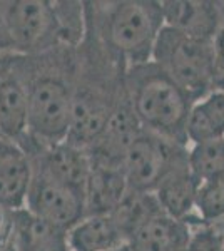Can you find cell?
Masks as SVG:
<instances>
[{"label": "cell", "mask_w": 224, "mask_h": 251, "mask_svg": "<svg viewBox=\"0 0 224 251\" xmlns=\"http://www.w3.org/2000/svg\"><path fill=\"white\" fill-rule=\"evenodd\" d=\"M25 86L28 139L37 144L66 141L71 126L77 47L59 46L37 55H14Z\"/></svg>", "instance_id": "obj_1"}, {"label": "cell", "mask_w": 224, "mask_h": 251, "mask_svg": "<svg viewBox=\"0 0 224 251\" xmlns=\"http://www.w3.org/2000/svg\"><path fill=\"white\" fill-rule=\"evenodd\" d=\"M125 69L112 57L91 32L85 30L77 47V72L74 84L67 143L91 148L111 121L125 94Z\"/></svg>", "instance_id": "obj_2"}, {"label": "cell", "mask_w": 224, "mask_h": 251, "mask_svg": "<svg viewBox=\"0 0 224 251\" xmlns=\"http://www.w3.org/2000/svg\"><path fill=\"white\" fill-rule=\"evenodd\" d=\"M85 30L125 69L149 62L164 27L161 2L109 0L84 2Z\"/></svg>", "instance_id": "obj_3"}, {"label": "cell", "mask_w": 224, "mask_h": 251, "mask_svg": "<svg viewBox=\"0 0 224 251\" xmlns=\"http://www.w3.org/2000/svg\"><path fill=\"white\" fill-rule=\"evenodd\" d=\"M124 89L141 129L187 146L186 123L194 100L157 64L129 67Z\"/></svg>", "instance_id": "obj_4"}, {"label": "cell", "mask_w": 224, "mask_h": 251, "mask_svg": "<svg viewBox=\"0 0 224 251\" xmlns=\"http://www.w3.org/2000/svg\"><path fill=\"white\" fill-rule=\"evenodd\" d=\"M150 60L186 91L194 102L214 89L218 79L214 42L187 37L164 25L159 32Z\"/></svg>", "instance_id": "obj_5"}, {"label": "cell", "mask_w": 224, "mask_h": 251, "mask_svg": "<svg viewBox=\"0 0 224 251\" xmlns=\"http://www.w3.org/2000/svg\"><path fill=\"white\" fill-rule=\"evenodd\" d=\"M62 46L50 0L0 2V57L37 55Z\"/></svg>", "instance_id": "obj_6"}, {"label": "cell", "mask_w": 224, "mask_h": 251, "mask_svg": "<svg viewBox=\"0 0 224 251\" xmlns=\"http://www.w3.org/2000/svg\"><path fill=\"white\" fill-rule=\"evenodd\" d=\"M186 156L187 146L141 129L121 164L127 188L137 193H154L169 169Z\"/></svg>", "instance_id": "obj_7"}, {"label": "cell", "mask_w": 224, "mask_h": 251, "mask_svg": "<svg viewBox=\"0 0 224 251\" xmlns=\"http://www.w3.org/2000/svg\"><path fill=\"white\" fill-rule=\"evenodd\" d=\"M24 209L52 228L67 233L85 216L84 193L32 168Z\"/></svg>", "instance_id": "obj_8"}, {"label": "cell", "mask_w": 224, "mask_h": 251, "mask_svg": "<svg viewBox=\"0 0 224 251\" xmlns=\"http://www.w3.org/2000/svg\"><path fill=\"white\" fill-rule=\"evenodd\" d=\"M0 137L20 146L28 137L27 92L14 55L0 57Z\"/></svg>", "instance_id": "obj_9"}, {"label": "cell", "mask_w": 224, "mask_h": 251, "mask_svg": "<svg viewBox=\"0 0 224 251\" xmlns=\"http://www.w3.org/2000/svg\"><path fill=\"white\" fill-rule=\"evenodd\" d=\"M164 25L187 37L214 42L224 24L219 2L211 0H162Z\"/></svg>", "instance_id": "obj_10"}, {"label": "cell", "mask_w": 224, "mask_h": 251, "mask_svg": "<svg viewBox=\"0 0 224 251\" xmlns=\"http://www.w3.org/2000/svg\"><path fill=\"white\" fill-rule=\"evenodd\" d=\"M191 225L157 211L142 221L127 238L129 251H186L191 241Z\"/></svg>", "instance_id": "obj_11"}, {"label": "cell", "mask_w": 224, "mask_h": 251, "mask_svg": "<svg viewBox=\"0 0 224 251\" xmlns=\"http://www.w3.org/2000/svg\"><path fill=\"white\" fill-rule=\"evenodd\" d=\"M32 163L25 149L0 137V208L19 211L25 206Z\"/></svg>", "instance_id": "obj_12"}, {"label": "cell", "mask_w": 224, "mask_h": 251, "mask_svg": "<svg viewBox=\"0 0 224 251\" xmlns=\"http://www.w3.org/2000/svg\"><path fill=\"white\" fill-rule=\"evenodd\" d=\"M199 183L191 174L187 156L169 169L154 189L159 206L166 214L176 220L189 221L196 218V196Z\"/></svg>", "instance_id": "obj_13"}, {"label": "cell", "mask_w": 224, "mask_h": 251, "mask_svg": "<svg viewBox=\"0 0 224 251\" xmlns=\"http://www.w3.org/2000/svg\"><path fill=\"white\" fill-rule=\"evenodd\" d=\"M125 234L111 213L85 214L67 231L71 251H114L125 246Z\"/></svg>", "instance_id": "obj_14"}, {"label": "cell", "mask_w": 224, "mask_h": 251, "mask_svg": "<svg viewBox=\"0 0 224 251\" xmlns=\"http://www.w3.org/2000/svg\"><path fill=\"white\" fill-rule=\"evenodd\" d=\"M127 191L129 188L122 168L92 163L91 174L84 189L85 214L112 213Z\"/></svg>", "instance_id": "obj_15"}, {"label": "cell", "mask_w": 224, "mask_h": 251, "mask_svg": "<svg viewBox=\"0 0 224 251\" xmlns=\"http://www.w3.org/2000/svg\"><path fill=\"white\" fill-rule=\"evenodd\" d=\"M10 223L15 251H71L67 233L52 228L25 209L12 211Z\"/></svg>", "instance_id": "obj_16"}, {"label": "cell", "mask_w": 224, "mask_h": 251, "mask_svg": "<svg viewBox=\"0 0 224 251\" xmlns=\"http://www.w3.org/2000/svg\"><path fill=\"white\" fill-rule=\"evenodd\" d=\"M224 137V92L213 89L193 104L186 123L187 146Z\"/></svg>", "instance_id": "obj_17"}, {"label": "cell", "mask_w": 224, "mask_h": 251, "mask_svg": "<svg viewBox=\"0 0 224 251\" xmlns=\"http://www.w3.org/2000/svg\"><path fill=\"white\" fill-rule=\"evenodd\" d=\"M187 164L198 183L224 174V137L187 146Z\"/></svg>", "instance_id": "obj_18"}, {"label": "cell", "mask_w": 224, "mask_h": 251, "mask_svg": "<svg viewBox=\"0 0 224 251\" xmlns=\"http://www.w3.org/2000/svg\"><path fill=\"white\" fill-rule=\"evenodd\" d=\"M196 216L201 221H216L224 218V174L199 183Z\"/></svg>", "instance_id": "obj_19"}, {"label": "cell", "mask_w": 224, "mask_h": 251, "mask_svg": "<svg viewBox=\"0 0 224 251\" xmlns=\"http://www.w3.org/2000/svg\"><path fill=\"white\" fill-rule=\"evenodd\" d=\"M191 225V241L186 251H224V234L213 223L193 218L187 221Z\"/></svg>", "instance_id": "obj_20"}, {"label": "cell", "mask_w": 224, "mask_h": 251, "mask_svg": "<svg viewBox=\"0 0 224 251\" xmlns=\"http://www.w3.org/2000/svg\"><path fill=\"white\" fill-rule=\"evenodd\" d=\"M214 50H216V64H218V75L224 72V24L219 30L218 37L214 39Z\"/></svg>", "instance_id": "obj_21"}, {"label": "cell", "mask_w": 224, "mask_h": 251, "mask_svg": "<svg viewBox=\"0 0 224 251\" xmlns=\"http://www.w3.org/2000/svg\"><path fill=\"white\" fill-rule=\"evenodd\" d=\"M0 251H15L12 241V223L9 228L0 231Z\"/></svg>", "instance_id": "obj_22"}, {"label": "cell", "mask_w": 224, "mask_h": 251, "mask_svg": "<svg viewBox=\"0 0 224 251\" xmlns=\"http://www.w3.org/2000/svg\"><path fill=\"white\" fill-rule=\"evenodd\" d=\"M214 89H219V91L224 92V72L218 75V79H216V82H214Z\"/></svg>", "instance_id": "obj_23"}, {"label": "cell", "mask_w": 224, "mask_h": 251, "mask_svg": "<svg viewBox=\"0 0 224 251\" xmlns=\"http://www.w3.org/2000/svg\"><path fill=\"white\" fill-rule=\"evenodd\" d=\"M114 251H129V250H127V246H122V248H119V250H114Z\"/></svg>", "instance_id": "obj_24"}]
</instances>
